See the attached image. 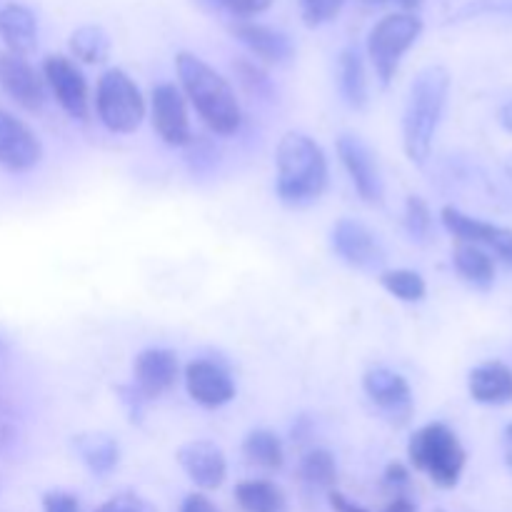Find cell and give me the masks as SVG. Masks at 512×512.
Segmentation results:
<instances>
[{
	"instance_id": "obj_1",
	"label": "cell",
	"mask_w": 512,
	"mask_h": 512,
	"mask_svg": "<svg viewBox=\"0 0 512 512\" xmlns=\"http://www.w3.org/2000/svg\"><path fill=\"white\" fill-rule=\"evenodd\" d=\"M275 168V190L288 208H308L328 190V158L310 135L285 133L275 150Z\"/></svg>"
},
{
	"instance_id": "obj_2",
	"label": "cell",
	"mask_w": 512,
	"mask_h": 512,
	"mask_svg": "<svg viewBox=\"0 0 512 512\" xmlns=\"http://www.w3.org/2000/svg\"><path fill=\"white\" fill-rule=\"evenodd\" d=\"M175 70L180 80L178 88L183 90L185 100L193 103L203 123L218 135L238 133L243 123V110H240L233 85L213 65L193 53H178Z\"/></svg>"
},
{
	"instance_id": "obj_3",
	"label": "cell",
	"mask_w": 512,
	"mask_h": 512,
	"mask_svg": "<svg viewBox=\"0 0 512 512\" xmlns=\"http://www.w3.org/2000/svg\"><path fill=\"white\" fill-rule=\"evenodd\" d=\"M450 95V73L443 65H428L415 75L403 113V148L410 163L423 165L433 153L435 135Z\"/></svg>"
},
{
	"instance_id": "obj_4",
	"label": "cell",
	"mask_w": 512,
	"mask_h": 512,
	"mask_svg": "<svg viewBox=\"0 0 512 512\" xmlns=\"http://www.w3.org/2000/svg\"><path fill=\"white\" fill-rule=\"evenodd\" d=\"M410 465L428 475L438 488L453 490L463 478L468 453L445 423H428L410 438Z\"/></svg>"
},
{
	"instance_id": "obj_5",
	"label": "cell",
	"mask_w": 512,
	"mask_h": 512,
	"mask_svg": "<svg viewBox=\"0 0 512 512\" xmlns=\"http://www.w3.org/2000/svg\"><path fill=\"white\" fill-rule=\"evenodd\" d=\"M95 113L110 133L130 135L143 125L145 98L125 70L110 68L100 75L95 88Z\"/></svg>"
},
{
	"instance_id": "obj_6",
	"label": "cell",
	"mask_w": 512,
	"mask_h": 512,
	"mask_svg": "<svg viewBox=\"0 0 512 512\" xmlns=\"http://www.w3.org/2000/svg\"><path fill=\"white\" fill-rule=\"evenodd\" d=\"M420 33H423V20L405 10L385 15L375 23L368 35V58L380 83L388 85L395 78L405 53L418 43Z\"/></svg>"
},
{
	"instance_id": "obj_7",
	"label": "cell",
	"mask_w": 512,
	"mask_h": 512,
	"mask_svg": "<svg viewBox=\"0 0 512 512\" xmlns=\"http://www.w3.org/2000/svg\"><path fill=\"white\" fill-rule=\"evenodd\" d=\"M43 80L60 108L73 120H88L90 90L83 70L65 55H48L43 63Z\"/></svg>"
},
{
	"instance_id": "obj_8",
	"label": "cell",
	"mask_w": 512,
	"mask_h": 512,
	"mask_svg": "<svg viewBox=\"0 0 512 512\" xmlns=\"http://www.w3.org/2000/svg\"><path fill=\"white\" fill-rule=\"evenodd\" d=\"M150 120H153V130L165 145L183 148L193 140L188 100L175 83L155 85L153 95H150Z\"/></svg>"
},
{
	"instance_id": "obj_9",
	"label": "cell",
	"mask_w": 512,
	"mask_h": 512,
	"mask_svg": "<svg viewBox=\"0 0 512 512\" xmlns=\"http://www.w3.org/2000/svg\"><path fill=\"white\" fill-rule=\"evenodd\" d=\"M330 245H333L335 255L343 260L345 265L355 270H380L385 263V250L380 245L378 235L368 228V225L358 223L353 218H340L330 230Z\"/></svg>"
},
{
	"instance_id": "obj_10",
	"label": "cell",
	"mask_w": 512,
	"mask_h": 512,
	"mask_svg": "<svg viewBox=\"0 0 512 512\" xmlns=\"http://www.w3.org/2000/svg\"><path fill=\"white\" fill-rule=\"evenodd\" d=\"M338 155L343 168L348 170L350 180H353L355 190L360 198L370 205H380L385 198V180L380 173V165L370 145L358 135H340L338 138Z\"/></svg>"
},
{
	"instance_id": "obj_11",
	"label": "cell",
	"mask_w": 512,
	"mask_h": 512,
	"mask_svg": "<svg viewBox=\"0 0 512 512\" xmlns=\"http://www.w3.org/2000/svg\"><path fill=\"white\" fill-rule=\"evenodd\" d=\"M43 160V143L30 125L0 110V168L8 173H28Z\"/></svg>"
},
{
	"instance_id": "obj_12",
	"label": "cell",
	"mask_w": 512,
	"mask_h": 512,
	"mask_svg": "<svg viewBox=\"0 0 512 512\" xmlns=\"http://www.w3.org/2000/svg\"><path fill=\"white\" fill-rule=\"evenodd\" d=\"M445 230L450 235L460 240V243L478 245V248H488L498 255L503 263L512 265V230L503 228V225L485 223V220L473 218V215H465L463 210L453 208V205H445L443 213H440Z\"/></svg>"
},
{
	"instance_id": "obj_13",
	"label": "cell",
	"mask_w": 512,
	"mask_h": 512,
	"mask_svg": "<svg viewBox=\"0 0 512 512\" xmlns=\"http://www.w3.org/2000/svg\"><path fill=\"white\" fill-rule=\"evenodd\" d=\"M363 388L370 403L378 405L393 423H408L410 415H413V390L403 375L385 368V365H378V368H370L365 373Z\"/></svg>"
},
{
	"instance_id": "obj_14",
	"label": "cell",
	"mask_w": 512,
	"mask_h": 512,
	"mask_svg": "<svg viewBox=\"0 0 512 512\" xmlns=\"http://www.w3.org/2000/svg\"><path fill=\"white\" fill-rule=\"evenodd\" d=\"M175 460L200 490H218L228 478V460L223 448L210 440H190L180 445Z\"/></svg>"
},
{
	"instance_id": "obj_15",
	"label": "cell",
	"mask_w": 512,
	"mask_h": 512,
	"mask_svg": "<svg viewBox=\"0 0 512 512\" xmlns=\"http://www.w3.org/2000/svg\"><path fill=\"white\" fill-rule=\"evenodd\" d=\"M185 388L188 395L203 408L215 410L235 398V383L223 365L213 360H193L185 368Z\"/></svg>"
},
{
	"instance_id": "obj_16",
	"label": "cell",
	"mask_w": 512,
	"mask_h": 512,
	"mask_svg": "<svg viewBox=\"0 0 512 512\" xmlns=\"http://www.w3.org/2000/svg\"><path fill=\"white\" fill-rule=\"evenodd\" d=\"M0 85L25 110H40L45 103V80L23 55L0 53Z\"/></svg>"
},
{
	"instance_id": "obj_17",
	"label": "cell",
	"mask_w": 512,
	"mask_h": 512,
	"mask_svg": "<svg viewBox=\"0 0 512 512\" xmlns=\"http://www.w3.org/2000/svg\"><path fill=\"white\" fill-rule=\"evenodd\" d=\"M178 355L168 348H148L138 353L133 363L135 390L145 400L160 398L178 380Z\"/></svg>"
},
{
	"instance_id": "obj_18",
	"label": "cell",
	"mask_w": 512,
	"mask_h": 512,
	"mask_svg": "<svg viewBox=\"0 0 512 512\" xmlns=\"http://www.w3.org/2000/svg\"><path fill=\"white\" fill-rule=\"evenodd\" d=\"M233 35L255 55L258 60L268 65L288 63L293 58V43L288 35L278 28H270L263 23H250V20H240L233 25Z\"/></svg>"
},
{
	"instance_id": "obj_19",
	"label": "cell",
	"mask_w": 512,
	"mask_h": 512,
	"mask_svg": "<svg viewBox=\"0 0 512 512\" xmlns=\"http://www.w3.org/2000/svg\"><path fill=\"white\" fill-rule=\"evenodd\" d=\"M468 390L480 405H508L512 403V368L500 360L480 363L470 373Z\"/></svg>"
},
{
	"instance_id": "obj_20",
	"label": "cell",
	"mask_w": 512,
	"mask_h": 512,
	"mask_svg": "<svg viewBox=\"0 0 512 512\" xmlns=\"http://www.w3.org/2000/svg\"><path fill=\"white\" fill-rule=\"evenodd\" d=\"M0 38L8 45V53L28 55L38 45V20L25 5L10 3L0 8Z\"/></svg>"
},
{
	"instance_id": "obj_21",
	"label": "cell",
	"mask_w": 512,
	"mask_h": 512,
	"mask_svg": "<svg viewBox=\"0 0 512 512\" xmlns=\"http://www.w3.org/2000/svg\"><path fill=\"white\" fill-rule=\"evenodd\" d=\"M235 503L243 512H288V498L273 480L253 478L235 485Z\"/></svg>"
},
{
	"instance_id": "obj_22",
	"label": "cell",
	"mask_w": 512,
	"mask_h": 512,
	"mask_svg": "<svg viewBox=\"0 0 512 512\" xmlns=\"http://www.w3.org/2000/svg\"><path fill=\"white\" fill-rule=\"evenodd\" d=\"M338 83L343 100L353 110L368 105V73H365L363 55L355 48H345L338 58Z\"/></svg>"
},
{
	"instance_id": "obj_23",
	"label": "cell",
	"mask_w": 512,
	"mask_h": 512,
	"mask_svg": "<svg viewBox=\"0 0 512 512\" xmlns=\"http://www.w3.org/2000/svg\"><path fill=\"white\" fill-rule=\"evenodd\" d=\"M453 265L460 278L478 290L493 288L495 260L483 248L470 243H458L453 250Z\"/></svg>"
},
{
	"instance_id": "obj_24",
	"label": "cell",
	"mask_w": 512,
	"mask_h": 512,
	"mask_svg": "<svg viewBox=\"0 0 512 512\" xmlns=\"http://www.w3.org/2000/svg\"><path fill=\"white\" fill-rule=\"evenodd\" d=\"M243 455L250 465L263 470H280L285 463V448L273 430H253L243 440Z\"/></svg>"
},
{
	"instance_id": "obj_25",
	"label": "cell",
	"mask_w": 512,
	"mask_h": 512,
	"mask_svg": "<svg viewBox=\"0 0 512 512\" xmlns=\"http://www.w3.org/2000/svg\"><path fill=\"white\" fill-rule=\"evenodd\" d=\"M70 50L88 65L105 63L110 55V38L100 25H83L70 35Z\"/></svg>"
},
{
	"instance_id": "obj_26",
	"label": "cell",
	"mask_w": 512,
	"mask_h": 512,
	"mask_svg": "<svg viewBox=\"0 0 512 512\" xmlns=\"http://www.w3.org/2000/svg\"><path fill=\"white\" fill-rule=\"evenodd\" d=\"M78 450L83 455L85 465L95 475H108L120 460L118 443L113 438H108V435H88V438H80Z\"/></svg>"
},
{
	"instance_id": "obj_27",
	"label": "cell",
	"mask_w": 512,
	"mask_h": 512,
	"mask_svg": "<svg viewBox=\"0 0 512 512\" xmlns=\"http://www.w3.org/2000/svg\"><path fill=\"white\" fill-rule=\"evenodd\" d=\"M380 285H383L393 298L403 300V303H420V300L428 295V285H425L423 275L408 268L383 270V273H380Z\"/></svg>"
},
{
	"instance_id": "obj_28",
	"label": "cell",
	"mask_w": 512,
	"mask_h": 512,
	"mask_svg": "<svg viewBox=\"0 0 512 512\" xmlns=\"http://www.w3.org/2000/svg\"><path fill=\"white\" fill-rule=\"evenodd\" d=\"M300 475L313 488L333 490L335 483H338V463H335L330 450L315 448L300 460Z\"/></svg>"
},
{
	"instance_id": "obj_29",
	"label": "cell",
	"mask_w": 512,
	"mask_h": 512,
	"mask_svg": "<svg viewBox=\"0 0 512 512\" xmlns=\"http://www.w3.org/2000/svg\"><path fill=\"white\" fill-rule=\"evenodd\" d=\"M405 230L413 240L425 243L430 238V230H433V213H430V205L425 203L420 195H410L405 200Z\"/></svg>"
},
{
	"instance_id": "obj_30",
	"label": "cell",
	"mask_w": 512,
	"mask_h": 512,
	"mask_svg": "<svg viewBox=\"0 0 512 512\" xmlns=\"http://www.w3.org/2000/svg\"><path fill=\"white\" fill-rule=\"evenodd\" d=\"M343 5L345 0H300V13H303V20L310 28H318V25L338 18Z\"/></svg>"
},
{
	"instance_id": "obj_31",
	"label": "cell",
	"mask_w": 512,
	"mask_h": 512,
	"mask_svg": "<svg viewBox=\"0 0 512 512\" xmlns=\"http://www.w3.org/2000/svg\"><path fill=\"white\" fill-rule=\"evenodd\" d=\"M215 3L223 5L228 13L238 15V18H253V15L265 13L273 5V0H215Z\"/></svg>"
},
{
	"instance_id": "obj_32",
	"label": "cell",
	"mask_w": 512,
	"mask_h": 512,
	"mask_svg": "<svg viewBox=\"0 0 512 512\" xmlns=\"http://www.w3.org/2000/svg\"><path fill=\"white\" fill-rule=\"evenodd\" d=\"M43 512H80V503L73 493L50 490L43 495Z\"/></svg>"
},
{
	"instance_id": "obj_33",
	"label": "cell",
	"mask_w": 512,
	"mask_h": 512,
	"mask_svg": "<svg viewBox=\"0 0 512 512\" xmlns=\"http://www.w3.org/2000/svg\"><path fill=\"white\" fill-rule=\"evenodd\" d=\"M95 512H145L143 500L133 493H120L115 498L105 500Z\"/></svg>"
},
{
	"instance_id": "obj_34",
	"label": "cell",
	"mask_w": 512,
	"mask_h": 512,
	"mask_svg": "<svg viewBox=\"0 0 512 512\" xmlns=\"http://www.w3.org/2000/svg\"><path fill=\"white\" fill-rule=\"evenodd\" d=\"M480 13H498L512 15V0H475L460 15H480Z\"/></svg>"
},
{
	"instance_id": "obj_35",
	"label": "cell",
	"mask_w": 512,
	"mask_h": 512,
	"mask_svg": "<svg viewBox=\"0 0 512 512\" xmlns=\"http://www.w3.org/2000/svg\"><path fill=\"white\" fill-rule=\"evenodd\" d=\"M385 483H388L390 488H395V490L405 488V485L410 483L408 468H405L403 463H390L388 468H385Z\"/></svg>"
},
{
	"instance_id": "obj_36",
	"label": "cell",
	"mask_w": 512,
	"mask_h": 512,
	"mask_svg": "<svg viewBox=\"0 0 512 512\" xmlns=\"http://www.w3.org/2000/svg\"><path fill=\"white\" fill-rule=\"evenodd\" d=\"M180 512H218V508H215V505L210 503V498H205L203 493H193L183 500Z\"/></svg>"
},
{
	"instance_id": "obj_37",
	"label": "cell",
	"mask_w": 512,
	"mask_h": 512,
	"mask_svg": "<svg viewBox=\"0 0 512 512\" xmlns=\"http://www.w3.org/2000/svg\"><path fill=\"white\" fill-rule=\"evenodd\" d=\"M328 500H330V508H333L335 512H370V510L360 508V505H355L353 500H348L343 493H338V490H330Z\"/></svg>"
},
{
	"instance_id": "obj_38",
	"label": "cell",
	"mask_w": 512,
	"mask_h": 512,
	"mask_svg": "<svg viewBox=\"0 0 512 512\" xmlns=\"http://www.w3.org/2000/svg\"><path fill=\"white\" fill-rule=\"evenodd\" d=\"M385 512H418V510H415L413 500H408L405 495H398V498L385 508Z\"/></svg>"
},
{
	"instance_id": "obj_39",
	"label": "cell",
	"mask_w": 512,
	"mask_h": 512,
	"mask_svg": "<svg viewBox=\"0 0 512 512\" xmlns=\"http://www.w3.org/2000/svg\"><path fill=\"white\" fill-rule=\"evenodd\" d=\"M498 120H500V125H503L505 130H510V133H512V100H510V103H505L503 108H500Z\"/></svg>"
},
{
	"instance_id": "obj_40",
	"label": "cell",
	"mask_w": 512,
	"mask_h": 512,
	"mask_svg": "<svg viewBox=\"0 0 512 512\" xmlns=\"http://www.w3.org/2000/svg\"><path fill=\"white\" fill-rule=\"evenodd\" d=\"M505 463H508L512 470V423L505 428Z\"/></svg>"
},
{
	"instance_id": "obj_41",
	"label": "cell",
	"mask_w": 512,
	"mask_h": 512,
	"mask_svg": "<svg viewBox=\"0 0 512 512\" xmlns=\"http://www.w3.org/2000/svg\"><path fill=\"white\" fill-rule=\"evenodd\" d=\"M395 3H398L400 8H405V13H413V10L420 5V0H395Z\"/></svg>"
},
{
	"instance_id": "obj_42",
	"label": "cell",
	"mask_w": 512,
	"mask_h": 512,
	"mask_svg": "<svg viewBox=\"0 0 512 512\" xmlns=\"http://www.w3.org/2000/svg\"><path fill=\"white\" fill-rule=\"evenodd\" d=\"M508 168H510V173H512V158H510V163H508Z\"/></svg>"
},
{
	"instance_id": "obj_43",
	"label": "cell",
	"mask_w": 512,
	"mask_h": 512,
	"mask_svg": "<svg viewBox=\"0 0 512 512\" xmlns=\"http://www.w3.org/2000/svg\"><path fill=\"white\" fill-rule=\"evenodd\" d=\"M435 512H448V510H440V508H438V510H435Z\"/></svg>"
}]
</instances>
